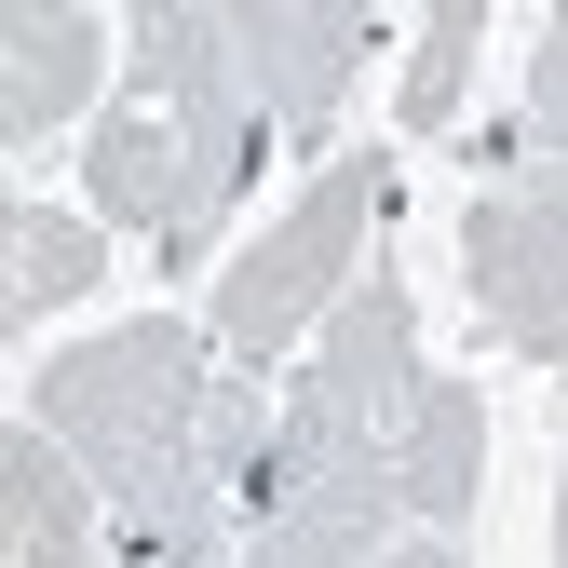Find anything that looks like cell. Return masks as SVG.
<instances>
[{
	"label": "cell",
	"mask_w": 568,
	"mask_h": 568,
	"mask_svg": "<svg viewBox=\"0 0 568 568\" xmlns=\"http://www.w3.org/2000/svg\"><path fill=\"white\" fill-rule=\"evenodd\" d=\"M41 434L95 474L109 501V555L135 568H217L231 555V487H217V338L176 325V312H135V325H95L68 338L54 366L14 393Z\"/></svg>",
	"instance_id": "obj_1"
},
{
	"label": "cell",
	"mask_w": 568,
	"mask_h": 568,
	"mask_svg": "<svg viewBox=\"0 0 568 568\" xmlns=\"http://www.w3.org/2000/svg\"><path fill=\"white\" fill-rule=\"evenodd\" d=\"M257 163H271V109H257L244 54H231V14H203V0H135L122 14V95L82 135L95 217L150 231L163 271H203Z\"/></svg>",
	"instance_id": "obj_2"
},
{
	"label": "cell",
	"mask_w": 568,
	"mask_h": 568,
	"mask_svg": "<svg viewBox=\"0 0 568 568\" xmlns=\"http://www.w3.org/2000/svg\"><path fill=\"white\" fill-rule=\"evenodd\" d=\"M379 203H393V150H338L284 217L231 257L217 284V312H203V338H217V366H284V338H325V312L366 284V231H379Z\"/></svg>",
	"instance_id": "obj_3"
},
{
	"label": "cell",
	"mask_w": 568,
	"mask_h": 568,
	"mask_svg": "<svg viewBox=\"0 0 568 568\" xmlns=\"http://www.w3.org/2000/svg\"><path fill=\"white\" fill-rule=\"evenodd\" d=\"M460 298L515 366H568V150L487 163L460 203Z\"/></svg>",
	"instance_id": "obj_4"
},
{
	"label": "cell",
	"mask_w": 568,
	"mask_h": 568,
	"mask_svg": "<svg viewBox=\"0 0 568 568\" xmlns=\"http://www.w3.org/2000/svg\"><path fill=\"white\" fill-rule=\"evenodd\" d=\"M122 95V14L95 0H14L0 14V150H54L68 109Z\"/></svg>",
	"instance_id": "obj_5"
},
{
	"label": "cell",
	"mask_w": 568,
	"mask_h": 568,
	"mask_svg": "<svg viewBox=\"0 0 568 568\" xmlns=\"http://www.w3.org/2000/svg\"><path fill=\"white\" fill-rule=\"evenodd\" d=\"M231 54H244L271 135H325L352 109V82H366V54H379V14H352V0H257V14H231Z\"/></svg>",
	"instance_id": "obj_6"
},
{
	"label": "cell",
	"mask_w": 568,
	"mask_h": 568,
	"mask_svg": "<svg viewBox=\"0 0 568 568\" xmlns=\"http://www.w3.org/2000/svg\"><path fill=\"white\" fill-rule=\"evenodd\" d=\"M95 528H109L95 474L14 406V419H0V568H109Z\"/></svg>",
	"instance_id": "obj_7"
},
{
	"label": "cell",
	"mask_w": 568,
	"mask_h": 568,
	"mask_svg": "<svg viewBox=\"0 0 568 568\" xmlns=\"http://www.w3.org/2000/svg\"><path fill=\"white\" fill-rule=\"evenodd\" d=\"M95 284H109V217H68V203H14L0 217V325L14 338H41Z\"/></svg>",
	"instance_id": "obj_8"
},
{
	"label": "cell",
	"mask_w": 568,
	"mask_h": 568,
	"mask_svg": "<svg viewBox=\"0 0 568 568\" xmlns=\"http://www.w3.org/2000/svg\"><path fill=\"white\" fill-rule=\"evenodd\" d=\"M393 515H406V474L325 487V501H284V515L244 528V568H393V555H406Z\"/></svg>",
	"instance_id": "obj_9"
},
{
	"label": "cell",
	"mask_w": 568,
	"mask_h": 568,
	"mask_svg": "<svg viewBox=\"0 0 568 568\" xmlns=\"http://www.w3.org/2000/svg\"><path fill=\"white\" fill-rule=\"evenodd\" d=\"M393 474H406V515L434 528V541H460V515H474V474H487V393H474V379H419Z\"/></svg>",
	"instance_id": "obj_10"
},
{
	"label": "cell",
	"mask_w": 568,
	"mask_h": 568,
	"mask_svg": "<svg viewBox=\"0 0 568 568\" xmlns=\"http://www.w3.org/2000/svg\"><path fill=\"white\" fill-rule=\"evenodd\" d=\"M474 54H487V0H434L406 41V95H393V135H447L460 95H474Z\"/></svg>",
	"instance_id": "obj_11"
},
{
	"label": "cell",
	"mask_w": 568,
	"mask_h": 568,
	"mask_svg": "<svg viewBox=\"0 0 568 568\" xmlns=\"http://www.w3.org/2000/svg\"><path fill=\"white\" fill-rule=\"evenodd\" d=\"M528 150H568V14H541V41H528Z\"/></svg>",
	"instance_id": "obj_12"
},
{
	"label": "cell",
	"mask_w": 568,
	"mask_h": 568,
	"mask_svg": "<svg viewBox=\"0 0 568 568\" xmlns=\"http://www.w3.org/2000/svg\"><path fill=\"white\" fill-rule=\"evenodd\" d=\"M393 568H474V555H460V541H434V528H419V541H406Z\"/></svg>",
	"instance_id": "obj_13"
},
{
	"label": "cell",
	"mask_w": 568,
	"mask_h": 568,
	"mask_svg": "<svg viewBox=\"0 0 568 568\" xmlns=\"http://www.w3.org/2000/svg\"><path fill=\"white\" fill-rule=\"evenodd\" d=\"M555 568H568V460H555Z\"/></svg>",
	"instance_id": "obj_14"
},
{
	"label": "cell",
	"mask_w": 568,
	"mask_h": 568,
	"mask_svg": "<svg viewBox=\"0 0 568 568\" xmlns=\"http://www.w3.org/2000/svg\"><path fill=\"white\" fill-rule=\"evenodd\" d=\"M109 568H135V555H109Z\"/></svg>",
	"instance_id": "obj_15"
}]
</instances>
